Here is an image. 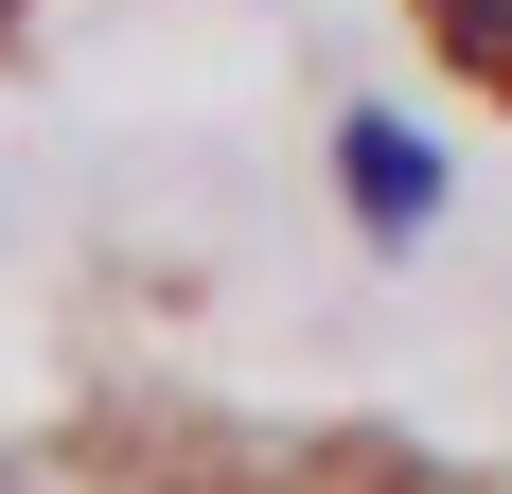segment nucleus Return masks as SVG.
<instances>
[{"instance_id":"nucleus-2","label":"nucleus","mask_w":512,"mask_h":494,"mask_svg":"<svg viewBox=\"0 0 512 494\" xmlns=\"http://www.w3.org/2000/svg\"><path fill=\"white\" fill-rule=\"evenodd\" d=\"M424 36H442V53H460V71H477V89H512V0H424Z\"/></svg>"},{"instance_id":"nucleus-3","label":"nucleus","mask_w":512,"mask_h":494,"mask_svg":"<svg viewBox=\"0 0 512 494\" xmlns=\"http://www.w3.org/2000/svg\"><path fill=\"white\" fill-rule=\"evenodd\" d=\"M0 18H18V0H0Z\"/></svg>"},{"instance_id":"nucleus-1","label":"nucleus","mask_w":512,"mask_h":494,"mask_svg":"<svg viewBox=\"0 0 512 494\" xmlns=\"http://www.w3.org/2000/svg\"><path fill=\"white\" fill-rule=\"evenodd\" d=\"M336 159H354V212H371V230H389V247H407L424 212H442V159H424L407 124H354V142H336Z\"/></svg>"}]
</instances>
